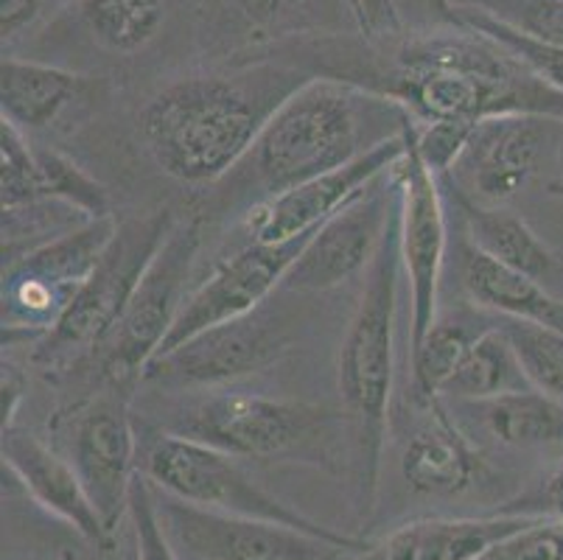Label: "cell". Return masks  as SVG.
I'll return each instance as SVG.
<instances>
[{"instance_id":"3","label":"cell","mask_w":563,"mask_h":560,"mask_svg":"<svg viewBox=\"0 0 563 560\" xmlns=\"http://www.w3.org/2000/svg\"><path fill=\"white\" fill-rule=\"evenodd\" d=\"M378 92L396 99L412 123L477 127L496 116L563 121V92L547 85L505 45L468 25L415 34Z\"/></svg>"},{"instance_id":"25","label":"cell","mask_w":563,"mask_h":560,"mask_svg":"<svg viewBox=\"0 0 563 560\" xmlns=\"http://www.w3.org/2000/svg\"><path fill=\"white\" fill-rule=\"evenodd\" d=\"M174 0H76L81 25L101 51L130 56L150 48Z\"/></svg>"},{"instance_id":"20","label":"cell","mask_w":563,"mask_h":560,"mask_svg":"<svg viewBox=\"0 0 563 560\" xmlns=\"http://www.w3.org/2000/svg\"><path fill=\"white\" fill-rule=\"evenodd\" d=\"M449 409L465 435L477 431L499 449L563 454V404L539 389H519L490 400H452Z\"/></svg>"},{"instance_id":"26","label":"cell","mask_w":563,"mask_h":560,"mask_svg":"<svg viewBox=\"0 0 563 560\" xmlns=\"http://www.w3.org/2000/svg\"><path fill=\"white\" fill-rule=\"evenodd\" d=\"M519 389H530V382L499 322L474 339L463 364L443 389V400H490Z\"/></svg>"},{"instance_id":"24","label":"cell","mask_w":563,"mask_h":560,"mask_svg":"<svg viewBox=\"0 0 563 560\" xmlns=\"http://www.w3.org/2000/svg\"><path fill=\"white\" fill-rule=\"evenodd\" d=\"M465 219L468 241L479 246L490 259L514 266L525 275L536 277L547 289H561L563 297V264L550 246L539 239L530 224L508 208H485V205L465 202L454 197ZM558 295V292H555Z\"/></svg>"},{"instance_id":"32","label":"cell","mask_w":563,"mask_h":560,"mask_svg":"<svg viewBox=\"0 0 563 560\" xmlns=\"http://www.w3.org/2000/svg\"><path fill=\"white\" fill-rule=\"evenodd\" d=\"M457 7L477 9L525 37L563 48V0H454Z\"/></svg>"},{"instance_id":"39","label":"cell","mask_w":563,"mask_h":560,"mask_svg":"<svg viewBox=\"0 0 563 560\" xmlns=\"http://www.w3.org/2000/svg\"><path fill=\"white\" fill-rule=\"evenodd\" d=\"M0 389H3V429H12L14 415H18L20 404L25 398V384L18 370L7 362H3V384H0Z\"/></svg>"},{"instance_id":"18","label":"cell","mask_w":563,"mask_h":560,"mask_svg":"<svg viewBox=\"0 0 563 560\" xmlns=\"http://www.w3.org/2000/svg\"><path fill=\"white\" fill-rule=\"evenodd\" d=\"M0 454H3V471H9L20 482L34 505L68 524L87 543L112 549L115 536L101 521L74 465L54 446L43 443L32 431L12 426V429H3Z\"/></svg>"},{"instance_id":"9","label":"cell","mask_w":563,"mask_h":560,"mask_svg":"<svg viewBox=\"0 0 563 560\" xmlns=\"http://www.w3.org/2000/svg\"><path fill=\"white\" fill-rule=\"evenodd\" d=\"M205 222L208 219L202 213L177 219L146 275L141 277L132 300L126 303L121 320L96 353L93 362L99 364L101 378L110 387L126 389L130 384L141 382L146 364L161 351L183 303L191 295L188 281L202 250Z\"/></svg>"},{"instance_id":"29","label":"cell","mask_w":563,"mask_h":560,"mask_svg":"<svg viewBox=\"0 0 563 560\" xmlns=\"http://www.w3.org/2000/svg\"><path fill=\"white\" fill-rule=\"evenodd\" d=\"M532 389L563 404V331L521 320H499Z\"/></svg>"},{"instance_id":"14","label":"cell","mask_w":563,"mask_h":560,"mask_svg":"<svg viewBox=\"0 0 563 560\" xmlns=\"http://www.w3.org/2000/svg\"><path fill=\"white\" fill-rule=\"evenodd\" d=\"M157 510L172 543L199 560H353L351 554H360L295 527L205 510L168 493L157 496Z\"/></svg>"},{"instance_id":"34","label":"cell","mask_w":563,"mask_h":560,"mask_svg":"<svg viewBox=\"0 0 563 560\" xmlns=\"http://www.w3.org/2000/svg\"><path fill=\"white\" fill-rule=\"evenodd\" d=\"M474 560H563V518H532Z\"/></svg>"},{"instance_id":"13","label":"cell","mask_w":563,"mask_h":560,"mask_svg":"<svg viewBox=\"0 0 563 560\" xmlns=\"http://www.w3.org/2000/svg\"><path fill=\"white\" fill-rule=\"evenodd\" d=\"M563 121L541 116H496L471 130L446 179L454 197L485 208H505L541 172L558 146Z\"/></svg>"},{"instance_id":"19","label":"cell","mask_w":563,"mask_h":560,"mask_svg":"<svg viewBox=\"0 0 563 560\" xmlns=\"http://www.w3.org/2000/svg\"><path fill=\"white\" fill-rule=\"evenodd\" d=\"M427 409L429 420L404 446L401 480L418 496L452 499L483 480L485 460L443 398L429 400Z\"/></svg>"},{"instance_id":"7","label":"cell","mask_w":563,"mask_h":560,"mask_svg":"<svg viewBox=\"0 0 563 560\" xmlns=\"http://www.w3.org/2000/svg\"><path fill=\"white\" fill-rule=\"evenodd\" d=\"M141 471L161 493H168L188 505L205 507V510L284 524V527L325 538V541L340 543L360 554L371 547L365 538L331 530L306 513L284 505L239 465V457H230L211 446L197 443V440L161 431L150 443V449L143 451Z\"/></svg>"},{"instance_id":"41","label":"cell","mask_w":563,"mask_h":560,"mask_svg":"<svg viewBox=\"0 0 563 560\" xmlns=\"http://www.w3.org/2000/svg\"><path fill=\"white\" fill-rule=\"evenodd\" d=\"M550 194L563 202V179H555V183H550Z\"/></svg>"},{"instance_id":"15","label":"cell","mask_w":563,"mask_h":560,"mask_svg":"<svg viewBox=\"0 0 563 560\" xmlns=\"http://www.w3.org/2000/svg\"><path fill=\"white\" fill-rule=\"evenodd\" d=\"M309 235L311 233L298 235V239L280 241V244L247 241L244 246L219 259L186 297L180 315L174 320L168 337L163 339L155 359L180 348L183 342L208 328L253 315L255 308L264 306L266 297L284 286L286 272L295 264Z\"/></svg>"},{"instance_id":"33","label":"cell","mask_w":563,"mask_h":560,"mask_svg":"<svg viewBox=\"0 0 563 560\" xmlns=\"http://www.w3.org/2000/svg\"><path fill=\"white\" fill-rule=\"evenodd\" d=\"M130 527H132V547L126 560H177L172 547V538L166 536L157 510V491L146 476L141 474L132 482L130 493Z\"/></svg>"},{"instance_id":"22","label":"cell","mask_w":563,"mask_h":560,"mask_svg":"<svg viewBox=\"0 0 563 560\" xmlns=\"http://www.w3.org/2000/svg\"><path fill=\"white\" fill-rule=\"evenodd\" d=\"M460 284L477 308L501 320L536 322L563 331V297L539 284L536 277L490 259L468 239L460 246Z\"/></svg>"},{"instance_id":"30","label":"cell","mask_w":563,"mask_h":560,"mask_svg":"<svg viewBox=\"0 0 563 560\" xmlns=\"http://www.w3.org/2000/svg\"><path fill=\"white\" fill-rule=\"evenodd\" d=\"M0 197L3 210L43 202L37 146L7 121H0Z\"/></svg>"},{"instance_id":"2","label":"cell","mask_w":563,"mask_h":560,"mask_svg":"<svg viewBox=\"0 0 563 560\" xmlns=\"http://www.w3.org/2000/svg\"><path fill=\"white\" fill-rule=\"evenodd\" d=\"M311 74L258 62L168 81L143 105L137 138L166 177L217 185L228 177L280 105Z\"/></svg>"},{"instance_id":"6","label":"cell","mask_w":563,"mask_h":560,"mask_svg":"<svg viewBox=\"0 0 563 560\" xmlns=\"http://www.w3.org/2000/svg\"><path fill=\"white\" fill-rule=\"evenodd\" d=\"M177 219L180 213L172 208H157L118 224L59 326L37 342L34 362L48 373H68L76 364L93 362Z\"/></svg>"},{"instance_id":"40","label":"cell","mask_w":563,"mask_h":560,"mask_svg":"<svg viewBox=\"0 0 563 560\" xmlns=\"http://www.w3.org/2000/svg\"><path fill=\"white\" fill-rule=\"evenodd\" d=\"M353 7H356V14H360L362 29L367 31L378 29L384 20H393L387 0H353Z\"/></svg>"},{"instance_id":"21","label":"cell","mask_w":563,"mask_h":560,"mask_svg":"<svg viewBox=\"0 0 563 560\" xmlns=\"http://www.w3.org/2000/svg\"><path fill=\"white\" fill-rule=\"evenodd\" d=\"M532 518L505 513L485 518H421L371 543L353 560H474Z\"/></svg>"},{"instance_id":"8","label":"cell","mask_w":563,"mask_h":560,"mask_svg":"<svg viewBox=\"0 0 563 560\" xmlns=\"http://www.w3.org/2000/svg\"><path fill=\"white\" fill-rule=\"evenodd\" d=\"M115 216L90 219L45 244L3 261L0 322L3 345L48 337L115 235Z\"/></svg>"},{"instance_id":"12","label":"cell","mask_w":563,"mask_h":560,"mask_svg":"<svg viewBox=\"0 0 563 560\" xmlns=\"http://www.w3.org/2000/svg\"><path fill=\"white\" fill-rule=\"evenodd\" d=\"M401 179L398 163L387 174L365 185L347 205L309 235L306 246L284 277L286 292L317 295L347 284L371 270L382 246L390 216L398 205Z\"/></svg>"},{"instance_id":"38","label":"cell","mask_w":563,"mask_h":560,"mask_svg":"<svg viewBox=\"0 0 563 560\" xmlns=\"http://www.w3.org/2000/svg\"><path fill=\"white\" fill-rule=\"evenodd\" d=\"M505 516H536V518H563V462L552 474H547L530 491L519 493L499 507Z\"/></svg>"},{"instance_id":"5","label":"cell","mask_w":563,"mask_h":560,"mask_svg":"<svg viewBox=\"0 0 563 560\" xmlns=\"http://www.w3.org/2000/svg\"><path fill=\"white\" fill-rule=\"evenodd\" d=\"M342 413L306 400L269 398L242 389L199 395L166 418L163 431L197 440L244 460H306L329 465Z\"/></svg>"},{"instance_id":"17","label":"cell","mask_w":563,"mask_h":560,"mask_svg":"<svg viewBox=\"0 0 563 560\" xmlns=\"http://www.w3.org/2000/svg\"><path fill=\"white\" fill-rule=\"evenodd\" d=\"M404 154H407V132L378 143L376 149L362 154L360 161L347 163L336 172L320 174L309 183L295 185L289 191L250 208L242 216L244 233L250 235V241H261V244H280V241L314 233L342 205L351 202L365 185L390 172Z\"/></svg>"},{"instance_id":"43","label":"cell","mask_w":563,"mask_h":560,"mask_svg":"<svg viewBox=\"0 0 563 560\" xmlns=\"http://www.w3.org/2000/svg\"><path fill=\"white\" fill-rule=\"evenodd\" d=\"M558 157H561V168H563V132H561V141H558Z\"/></svg>"},{"instance_id":"1","label":"cell","mask_w":563,"mask_h":560,"mask_svg":"<svg viewBox=\"0 0 563 560\" xmlns=\"http://www.w3.org/2000/svg\"><path fill=\"white\" fill-rule=\"evenodd\" d=\"M412 118L373 87L336 76H311L266 121L244 161L213 185L217 213L255 205L336 172L407 132Z\"/></svg>"},{"instance_id":"28","label":"cell","mask_w":563,"mask_h":560,"mask_svg":"<svg viewBox=\"0 0 563 560\" xmlns=\"http://www.w3.org/2000/svg\"><path fill=\"white\" fill-rule=\"evenodd\" d=\"M37 166L40 183H43V199L68 205V208L87 216V219L112 216L107 188L93 174H87L74 157H68V154L54 146H37Z\"/></svg>"},{"instance_id":"42","label":"cell","mask_w":563,"mask_h":560,"mask_svg":"<svg viewBox=\"0 0 563 560\" xmlns=\"http://www.w3.org/2000/svg\"><path fill=\"white\" fill-rule=\"evenodd\" d=\"M59 560H81V558L74 552V549H63V552H59Z\"/></svg>"},{"instance_id":"10","label":"cell","mask_w":563,"mask_h":560,"mask_svg":"<svg viewBox=\"0 0 563 560\" xmlns=\"http://www.w3.org/2000/svg\"><path fill=\"white\" fill-rule=\"evenodd\" d=\"M54 449L74 465L87 496L107 530L130 516L132 482L137 469V438L124 389H104L51 420Z\"/></svg>"},{"instance_id":"4","label":"cell","mask_w":563,"mask_h":560,"mask_svg":"<svg viewBox=\"0 0 563 560\" xmlns=\"http://www.w3.org/2000/svg\"><path fill=\"white\" fill-rule=\"evenodd\" d=\"M401 277V194H398V205L390 216L382 246L371 270L365 272L360 303L347 320L340 364H336L342 418H345L347 443L353 454L351 465L356 474V502L365 516L376 505L384 440L390 426Z\"/></svg>"},{"instance_id":"27","label":"cell","mask_w":563,"mask_h":560,"mask_svg":"<svg viewBox=\"0 0 563 560\" xmlns=\"http://www.w3.org/2000/svg\"><path fill=\"white\" fill-rule=\"evenodd\" d=\"M474 322L463 317H443L427 331V337L418 342L412 351V389L415 398L429 404L434 398H443V389L454 378L457 367L463 364L465 353L474 345V339L485 331L483 328H471Z\"/></svg>"},{"instance_id":"31","label":"cell","mask_w":563,"mask_h":560,"mask_svg":"<svg viewBox=\"0 0 563 560\" xmlns=\"http://www.w3.org/2000/svg\"><path fill=\"white\" fill-rule=\"evenodd\" d=\"M460 23L468 25V29L479 31L485 37H490L494 43L505 45L514 56H519L527 68L536 70L547 85H552L555 90L563 92V48H555V45L539 43V40L525 37L521 31L510 29V25L499 23V20L488 18V14L477 12V9H465L457 7Z\"/></svg>"},{"instance_id":"11","label":"cell","mask_w":563,"mask_h":560,"mask_svg":"<svg viewBox=\"0 0 563 560\" xmlns=\"http://www.w3.org/2000/svg\"><path fill=\"white\" fill-rule=\"evenodd\" d=\"M289 320L273 308L197 333L180 348L152 359L141 382L168 389H217L264 373L291 351Z\"/></svg>"},{"instance_id":"23","label":"cell","mask_w":563,"mask_h":560,"mask_svg":"<svg viewBox=\"0 0 563 560\" xmlns=\"http://www.w3.org/2000/svg\"><path fill=\"white\" fill-rule=\"evenodd\" d=\"M85 79L74 70L34 59L3 56L0 65V121L34 138L48 132L81 99Z\"/></svg>"},{"instance_id":"35","label":"cell","mask_w":563,"mask_h":560,"mask_svg":"<svg viewBox=\"0 0 563 560\" xmlns=\"http://www.w3.org/2000/svg\"><path fill=\"white\" fill-rule=\"evenodd\" d=\"M306 3L309 0H224V9L233 23L247 29L255 37H264L295 23Z\"/></svg>"},{"instance_id":"44","label":"cell","mask_w":563,"mask_h":560,"mask_svg":"<svg viewBox=\"0 0 563 560\" xmlns=\"http://www.w3.org/2000/svg\"><path fill=\"white\" fill-rule=\"evenodd\" d=\"M56 560H59V558H56Z\"/></svg>"},{"instance_id":"37","label":"cell","mask_w":563,"mask_h":560,"mask_svg":"<svg viewBox=\"0 0 563 560\" xmlns=\"http://www.w3.org/2000/svg\"><path fill=\"white\" fill-rule=\"evenodd\" d=\"M387 3H390L393 23L404 25L412 34L460 25L454 0H387Z\"/></svg>"},{"instance_id":"36","label":"cell","mask_w":563,"mask_h":560,"mask_svg":"<svg viewBox=\"0 0 563 560\" xmlns=\"http://www.w3.org/2000/svg\"><path fill=\"white\" fill-rule=\"evenodd\" d=\"M76 7V0H0V34L3 45L18 43L29 31L48 23L54 14Z\"/></svg>"},{"instance_id":"16","label":"cell","mask_w":563,"mask_h":560,"mask_svg":"<svg viewBox=\"0 0 563 560\" xmlns=\"http://www.w3.org/2000/svg\"><path fill=\"white\" fill-rule=\"evenodd\" d=\"M398 177H401V266L409 292V348H415L438 322L449 228L440 177L415 149L412 123L407 130V154L398 161Z\"/></svg>"}]
</instances>
